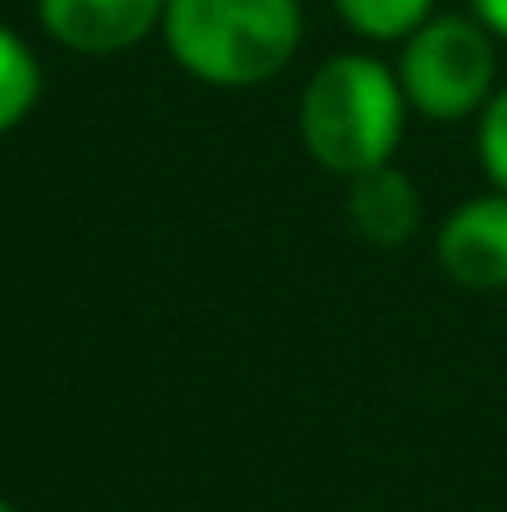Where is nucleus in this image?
I'll list each match as a JSON object with an SVG mask.
<instances>
[{"label": "nucleus", "instance_id": "nucleus-1", "mask_svg": "<svg viewBox=\"0 0 507 512\" xmlns=\"http://www.w3.org/2000/svg\"><path fill=\"white\" fill-rule=\"evenodd\" d=\"M408 115L413 110L398 85V70L378 55L343 50L309 75L299 95V140L314 165H324L338 179H353L393 165Z\"/></svg>", "mask_w": 507, "mask_h": 512}, {"label": "nucleus", "instance_id": "nucleus-2", "mask_svg": "<svg viewBox=\"0 0 507 512\" xmlns=\"http://www.w3.org/2000/svg\"><path fill=\"white\" fill-rule=\"evenodd\" d=\"M160 30L184 75L254 90L299 55L304 10L299 0H165Z\"/></svg>", "mask_w": 507, "mask_h": 512}, {"label": "nucleus", "instance_id": "nucleus-3", "mask_svg": "<svg viewBox=\"0 0 507 512\" xmlns=\"http://www.w3.org/2000/svg\"><path fill=\"white\" fill-rule=\"evenodd\" d=\"M398 85L408 110L438 125L483 115L498 95V50L493 30L478 15H428L398 50Z\"/></svg>", "mask_w": 507, "mask_h": 512}, {"label": "nucleus", "instance_id": "nucleus-4", "mask_svg": "<svg viewBox=\"0 0 507 512\" xmlns=\"http://www.w3.org/2000/svg\"><path fill=\"white\" fill-rule=\"evenodd\" d=\"M438 264L463 289H507V194L463 199L438 224Z\"/></svg>", "mask_w": 507, "mask_h": 512}, {"label": "nucleus", "instance_id": "nucleus-5", "mask_svg": "<svg viewBox=\"0 0 507 512\" xmlns=\"http://www.w3.org/2000/svg\"><path fill=\"white\" fill-rule=\"evenodd\" d=\"M35 5L40 25L80 55H120L165 20V0H35Z\"/></svg>", "mask_w": 507, "mask_h": 512}, {"label": "nucleus", "instance_id": "nucleus-6", "mask_svg": "<svg viewBox=\"0 0 507 512\" xmlns=\"http://www.w3.org/2000/svg\"><path fill=\"white\" fill-rule=\"evenodd\" d=\"M343 214L358 239H368L378 249H398L423 229V194H418L413 174H403L398 165H378V170L348 179Z\"/></svg>", "mask_w": 507, "mask_h": 512}, {"label": "nucleus", "instance_id": "nucleus-7", "mask_svg": "<svg viewBox=\"0 0 507 512\" xmlns=\"http://www.w3.org/2000/svg\"><path fill=\"white\" fill-rule=\"evenodd\" d=\"M40 100V65L30 55V45L0 25V130H15Z\"/></svg>", "mask_w": 507, "mask_h": 512}, {"label": "nucleus", "instance_id": "nucleus-8", "mask_svg": "<svg viewBox=\"0 0 507 512\" xmlns=\"http://www.w3.org/2000/svg\"><path fill=\"white\" fill-rule=\"evenodd\" d=\"M334 10L363 40H403L433 15V0H334Z\"/></svg>", "mask_w": 507, "mask_h": 512}, {"label": "nucleus", "instance_id": "nucleus-9", "mask_svg": "<svg viewBox=\"0 0 507 512\" xmlns=\"http://www.w3.org/2000/svg\"><path fill=\"white\" fill-rule=\"evenodd\" d=\"M478 160H483V174L488 184L507 194V85L483 105L478 115Z\"/></svg>", "mask_w": 507, "mask_h": 512}, {"label": "nucleus", "instance_id": "nucleus-10", "mask_svg": "<svg viewBox=\"0 0 507 512\" xmlns=\"http://www.w3.org/2000/svg\"><path fill=\"white\" fill-rule=\"evenodd\" d=\"M473 5V15L498 35V40H507V0H468Z\"/></svg>", "mask_w": 507, "mask_h": 512}, {"label": "nucleus", "instance_id": "nucleus-11", "mask_svg": "<svg viewBox=\"0 0 507 512\" xmlns=\"http://www.w3.org/2000/svg\"><path fill=\"white\" fill-rule=\"evenodd\" d=\"M0 512H20V508H15V503H5V498H0Z\"/></svg>", "mask_w": 507, "mask_h": 512}]
</instances>
